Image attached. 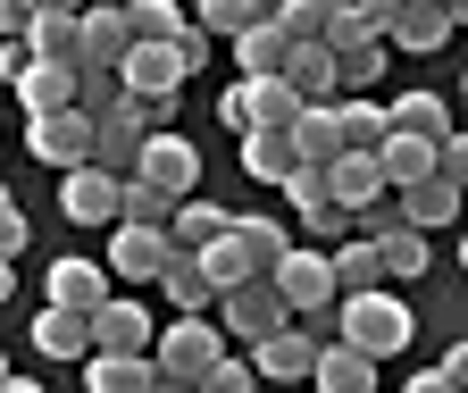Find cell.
Segmentation results:
<instances>
[{
  "instance_id": "obj_15",
  "label": "cell",
  "mask_w": 468,
  "mask_h": 393,
  "mask_svg": "<svg viewBox=\"0 0 468 393\" xmlns=\"http://www.w3.org/2000/svg\"><path fill=\"white\" fill-rule=\"evenodd\" d=\"M393 218H401L410 235H443L452 218H460V185H443V176L410 185V193H393Z\"/></svg>"
},
{
  "instance_id": "obj_53",
  "label": "cell",
  "mask_w": 468,
  "mask_h": 393,
  "mask_svg": "<svg viewBox=\"0 0 468 393\" xmlns=\"http://www.w3.org/2000/svg\"><path fill=\"white\" fill-rule=\"evenodd\" d=\"M427 9H452V17H460V0H427Z\"/></svg>"
},
{
  "instance_id": "obj_26",
  "label": "cell",
  "mask_w": 468,
  "mask_h": 393,
  "mask_svg": "<svg viewBox=\"0 0 468 393\" xmlns=\"http://www.w3.org/2000/svg\"><path fill=\"white\" fill-rule=\"evenodd\" d=\"M76 34H84V68H117V59L134 50L126 9H84V17H76Z\"/></svg>"
},
{
  "instance_id": "obj_3",
  "label": "cell",
  "mask_w": 468,
  "mask_h": 393,
  "mask_svg": "<svg viewBox=\"0 0 468 393\" xmlns=\"http://www.w3.org/2000/svg\"><path fill=\"white\" fill-rule=\"evenodd\" d=\"M209 310H218L209 326L226 335V352H234V344H243V352H251V344H260V335H268V326H284V302L268 293V276H243V285H226V293H218Z\"/></svg>"
},
{
  "instance_id": "obj_10",
  "label": "cell",
  "mask_w": 468,
  "mask_h": 393,
  "mask_svg": "<svg viewBox=\"0 0 468 393\" xmlns=\"http://www.w3.org/2000/svg\"><path fill=\"white\" fill-rule=\"evenodd\" d=\"M460 34V17L452 9H427V0H401L393 9V26H385V50H401V59H435V50Z\"/></svg>"
},
{
  "instance_id": "obj_18",
  "label": "cell",
  "mask_w": 468,
  "mask_h": 393,
  "mask_svg": "<svg viewBox=\"0 0 468 393\" xmlns=\"http://www.w3.org/2000/svg\"><path fill=\"white\" fill-rule=\"evenodd\" d=\"M385 134H419V143H443V134H460V126H452L443 92H401V101H385Z\"/></svg>"
},
{
  "instance_id": "obj_13",
  "label": "cell",
  "mask_w": 468,
  "mask_h": 393,
  "mask_svg": "<svg viewBox=\"0 0 468 393\" xmlns=\"http://www.w3.org/2000/svg\"><path fill=\"white\" fill-rule=\"evenodd\" d=\"M117 185H126V176H101V167L84 159V167L58 176V209H68L76 227H117Z\"/></svg>"
},
{
  "instance_id": "obj_39",
  "label": "cell",
  "mask_w": 468,
  "mask_h": 393,
  "mask_svg": "<svg viewBox=\"0 0 468 393\" xmlns=\"http://www.w3.org/2000/svg\"><path fill=\"white\" fill-rule=\"evenodd\" d=\"M126 101V84H117V68H76V109L84 118H101V109Z\"/></svg>"
},
{
  "instance_id": "obj_2",
  "label": "cell",
  "mask_w": 468,
  "mask_h": 393,
  "mask_svg": "<svg viewBox=\"0 0 468 393\" xmlns=\"http://www.w3.org/2000/svg\"><path fill=\"white\" fill-rule=\"evenodd\" d=\"M218 352H226V335H218L209 318H167V326L151 335L143 360H151L159 377H176V385H201V377L218 368Z\"/></svg>"
},
{
  "instance_id": "obj_52",
  "label": "cell",
  "mask_w": 468,
  "mask_h": 393,
  "mask_svg": "<svg viewBox=\"0 0 468 393\" xmlns=\"http://www.w3.org/2000/svg\"><path fill=\"white\" fill-rule=\"evenodd\" d=\"M9 209H17V193H9V185H0V218H9Z\"/></svg>"
},
{
  "instance_id": "obj_43",
  "label": "cell",
  "mask_w": 468,
  "mask_h": 393,
  "mask_svg": "<svg viewBox=\"0 0 468 393\" xmlns=\"http://www.w3.org/2000/svg\"><path fill=\"white\" fill-rule=\"evenodd\" d=\"M435 176H443V185H460V176H468V143H460V134H443V143H435Z\"/></svg>"
},
{
  "instance_id": "obj_49",
  "label": "cell",
  "mask_w": 468,
  "mask_h": 393,
  "mask_svg": "<svg viewBox=\"0 0 468 393\" xmlns=\"http://www.w3.org/2000/svg\"><path fill=\"white\" fill-rule=\"evenodd\" d=\"M17 293V260H0V302H9Z\"/></svg>"
},
{
  "instance_id": "obj_32",
  "label": "cell",
  "mask_w": 468,
  "mask_h": 393,
  "mask_svg": "<svg viewBox=\"0 0 468 393\" xmlns=\"http://www.w3.org/2000/svg\"><path fill=\"white\" fill-rule=\"evenodd\" d=\"M84 393H151V360H126V352H84Z\"/></svg>"
},
{
  "instance_id": "obj_8",
  "label": "cell",
  "mask_w": 468,
  "mask_h": 393,
  "mask_svg": "<svg viewBox=\"0 0 468 393\" xmlns=\"http://www.w3.org/2000/svg\"><path fill=\"white\" fill-rule=\"evenodd\" d=\"M26 151H34L42 167H58V176H68V167H84V159H92V118H84V109L26 118Z\"/></svg>"
},
{
  "instance_id": "obj_45",
  "label": "cell",
  "mask_w": 468,
  "mask_h": 393,
  "mask_svg": "<svg viewBox=\"0 0 468 393\" xmlns=\"http://www.w3.org/2000/svg\"><path fill=\"white\" fill-rule=\"evenodd\" d=\"M26 26H34V0H0V34L26 42Z\"/></svg>"
},
{
  "instance_id": "obj_34",
  "label": "cell",
  "mask_w": 468,
  "mask_h": 393,
  "mask_svg": "<svg viewBox=\"0 0 468 393\" xmlns=\"http://www.w3.org/2000/svg\"><path fill=\"white\" fill-rule=\"evenodd\" d=\"M284 50H292V42H284L276 26H243V34H234V76H276Z\"/></svg>"
},
{
  "instance_id": "obj_5",
  "label": "cell",
  "mask_w": 468,
  "mask_h": 393,
  "mask_svg": "<svg viewBox=\"0 0 468 393\" xmlns=\"http://www.w3.org/2000/svg\"><path fill=\"white\" fill-rule=\"evenodd\" d=\"M134 185H151V193H167V201H185V193L201 185V151H193L185 134L151 126V134H143V151H134Z\"/></svg>"
},
{
  "instance_id": "obj_38",
  "label": "cell",
  "mask_w": 468,
  "mask_h": 393,
  "mask_svg": "<svg viewBox=\"0 0 468 393\" xmlns=\"http://www.w3.org/2000/svg\"><path fill=\"white\" fill-rule=\"evenodd\" d=\"M117 218H126V227H167V218H176V201L126 176V185H117Z\"/></svg>"
},
{
  "instance_id": "obj_54",
  "label": "cell",
  "mask_w": 468,
  "mask_h": 393,
  "mask_svg": "<svg viewBox=\"0 0 468 393\" xmlns=\"http://www.w3.org/2000/svg\"><path fill=\"white\" fill-rule=\"evenodd\" d=\"M92 9H126V0H92Z\"/></svg>"
},
{
  "instance_id": "obj_19",
  "label": "cell",
  "mask_w": 468,
  "mask_h": 393,
  "mask_svg": "<svg viewBox=\"0 0 468 393\" xmlns=\"http://www.w3.org/2000/svg\"><path fill=\"white\" fill-rule=\"evenodd\" d=\"M234 101H243V126H268V134H284L292 118H302V101H292L276 76H234Z\"/></svg>"
},
{
  "instance_id": "obj_55",
  "label": "cell",
  "mask_w": 468,
  "mask_h": 393,
  "mask_svg": "<svg viewBox=\"0 0 468 393\" xmlns=\"http://www.w3.org/2000/svg\"><path fill=\"white\" fill-rule=\"evenodd\" d=\"M0 385H9V352H0Z\"/></svg>"
},
{
  "instance_id": "obj_9",
  "label": "cell",
  "mask_w": 468,
  "mask_h": 393,
  "mask_svg": "<svg viewBox=\"0 0 468 393\" xmlns=\"http://www.w3.org/2000/svg\"><path fill=\"white\" fill-rule=\"evenodd\" d=\"M167 227H126V218H117V227H109V276H126V285H159V268H167Z\"/></svg>"
},
{
  "instance_id": "obj_48",
  "label": "cell",
  "mask_w": 468,
  "mask_h": 393,
  "mask_svg": "<svg viewBox=\"0 0 468 393\" xmlns=\"http://www.w3.org/2000/svg\"><path fill=\"white\" fill-rule=\"evenodd\" d=\"M34 9H50V17H84L92 0H34Z\"/></svg>"
},
{
  "instance_id": "obj_4",
  "label": "cell",
  "mask_w": 468,
  "mask_h": 393,
  "mask_svg": "<svg viewBox=\"0 0 468 393\" xmlns=\"http://www.w3.org/2000/svg\"><path fill=\"white\" fill-rule=\"evenodd\" d=\"M268 293L284 302V318H310V310H326L335 302V276H326V251L318 243H292L276 268H268Z\"/></svg>"
},
{
  "instance_id": "obj_11",
  "label": "cell",
  "mask_w": 468,
  "mask_h": 393,
  "mask_svg": "<svg viewBox=\"0 0 468 393\" xmlns=\"http://www.w3.org/2000/svg\"><path fill=\"white\" fill-rule=\"evenodd\" d=\"M151 335H159V318H151L143 302H126V293H109V302L92 310V352H126V360H143Z\"/></svg>"
},
{
  "instance_id": "obj_37",
  "label": "cell",
  "mask_w": 468,
  "mask_h": 393,
  "mask_svg": "<svg viewBox=\"0 0 468 393\" xmlns=\"http://www.w3.org/2000/svg\"><path fill=\"white\" fill-rule=\"evenodd\" d=\"M243 26H260V17H251V0H193V34H209V42H234Z\"/></svg>"
},
{
  "instance_id": "obj_22",
  "label": "cell",
  "mask_w": 468,
  "mask_h": 393,
  "mask_svg": "<svg viewBox=\"0 0 468 393\" xmlns=\"http://www.w3.org/2000/svg\"><path fill=\"white\" fill-rule=\"evenodd\" d=\"M26 59H42V68H84V34H76V17L34 9V26H26Z\"/></svg>"
},
{
  "instance_id": "obj_20",
  "label": "cell",
  "mask_w": 468,
  "mask_h": 393,
  "mask_svg": "<svg viewBox=\"0 0 468 393\" xmlns=\"http://www.w3.org/2000/svg\"><path fill=\"white\" fill-rule=\"evenodd\" d=\"M159 285H167V310H176V318H209V302H218V285L201 276V260H193V251H167Z\"/></svg>"
},
{
  "instance_id": "obj_44",
  "label": "cell",
  "mask_w": 468,
  "mask_h": 393,
  "mask_svg": "<svg viewBox=\"0 0 468 393\" xmlns=\"http://www.w3.org/2000/svg\"><path fill=\"white\" fill-rule=\"evenodd\" d=\"M34 243V227H26V209H9V218H0V260H17Z\"/></svg>"
},
{
  "instance_id": "obj_40",
  "label": "cell",
  "mask_w": 468,
  "mask_h": 393,
  "mask_svg": "<svg viewBox=\"0 0 468 393\" xmlns=\"http://www.w3.org/2000/svg\"><path fill=\"white\" fill-rule=\"evenodd\" d=\"M302 235H310V243H343V235H351V209H335V201H302Z\"/></svg>"
},
{
  "instance_id": "obj_14",
  "label": "cell",
  "mask_w": 468,
  "mask_h": 393,
  "mask_svg": "<svg viewBox=\"0 0 468 393\" xmlns=\"http://www.w3.org/2000/svg\"><path fill=\"white\" fill-rule=\"evenodd\" d=\"M101 302H109V268L101 260H50V310L92 318Z\"/></svg>"
},
{
  "instance_id": "obj_21",
  "label": "cell",
  "mask_w": 468,
  "mask_h": 393,
  "mask_svg": "<svg viewBox=\"0 0 468 393\" xmlns=\"http://www.w3.org/2000/svg\"><path fill=\"white\" fill-rule=\"evenodd\" d=\"M310 393H377V360H360L351 344H326L310 360Z\"/></svg>"
},
{
  "instance_id": "obj_30",
  "label": "cell",
  "mask_w": 468,
  "mask_h": 393,
  "mask_svg": "<svg viewBox=\"0 0 468 393\" xmlns=\"http://www.w3.org/2000/svg\"><path fill=\"white\" fill-rule=\"evenodd\" d=\"M335 134H343V151H377L385 143V101L377 92H343L335 101Z\"/></svg>"
},
{
  "instance_id": "obj_42",
  "label": "cell",
  "mask_w": 468,
  "mask_h": 393,
  "mask_svg": "<svg viewBox=\"0 0 468 393\" xmlns=\"http://www.w3.org/2000/svg\"><path fill=\"white\" fill-rule=\"evenodd\" d=\"M276 193H284L292 209H302V201H326V167H302V159H292V176H284Z\"/></svg>"
},
{
  "instance_id": "obj_6",
  "label": "cell",
  "mask_w": 468,
  "mask_h": 393,
  "mask_svg": "<svg viewBox=\"0 0 468 393\" xmlns=\"http://www.w3.org/2000/svg\"><path fill=\"white\" fill-rule=\"evenodd\" d=\"M151 126H159V118H151L143 101L101 109V118H92V167H101V176H134V151H143Z\"/></svg>"
},
{
  "instance_id": "obj_50",
  "label": "cell",
  "mask_w": 468,
  "mask_h": 393,
  "mask_svg": "<svg viewBox=\"0 0 468 393\" xmlns=\"http://www.w3.org/2000/svg\"><path fill=\"white\" fill-rule=\"evenodd\" d=\"M151 393H193V385H176V377H159V368H151Z\"/></svg>"
},
{
  "instance_id": "obj_24",
  "label": "cell",
  "mask_w": 468,
  "mask_h": 393,
  "mask_svg": "<svg viewBox=\"0 0 468 393\" xmlns=\"http://www.w3.org/2000/svg\"><path fill=\"white\" fill-rule=\"evenodd\" d=\"M326 276H335V302H343V293H377V285H385V268H377V243L343 235V243L326 251Z\"/></svg>"
},
{
  "instance_id": "obj_28",
  "label": "cell",
  "mask_w": 468,
  "mask_h": 393,
  "mask_svg": "<svg viewBox=\"0 0 468 393\" xmlns=\"http://www.w3.org/2000/svg\"><path fill=\"white\" fill-rule=\"evenodd\" d=\"M284 143H292V159H302V167H335V159H343V134H335V109H302V118L284 126Z\"/></svg>"
},
{
  "instance_id": "obj_29",
  "label": "cell",
  "mask_w": 468,
  "mask_h": 393,
  "mask_svg": "<svg viewBox=\"0 0 468 393\" xmlns=\"http://www.w3.org/2000/svg\"><path fill=\"white\" fill-rule=\"evenodd\" d=\"M377 268H385V285H410V276H427V268H435V235H410V227L377 235Z\"/></svg>"
},
{
  "instance_id": "obj_51",
  "label": "cell",
  "mask_w": 468,
  "mask_h": 393,
  "mask_svg": "<svg viewBox=\"0 0 468 393\" xmlns=\"http://www.w3.org/2000/svg\"><path fill=\"white\" fill-rule=\"evenodd\" d=\"M0 393H42V385H34V377H9V385H0Z\"/></svg>"
},
{
  "instance_id": "obj_16",
  "label": "cell",
  "mask_w": 468,
  "mask_h": 393,
  "mask_svg": "<svg viewBox=\"0 0 468 393\" xmlns=\"http://www.w3.org/2000/svg\"><path fill=\"white\" fill-rule=\"evenodd\" d=\"M368 159H377L385 193H410V185H427V176H435V143H419V134H385Z\"/></svg>"
},
{
  "instance_id": "obj_47",
  "label": "cell",
  "mask_w": 468,
  "mask_h": 393,
  "mask_svg": "<svg viewBox=\"0 0 468 393\" xmlns=\"http://www.w3.org/2000/svg\"><path fill=\"white\" fill-rule=\"evenodd\" d=\"M410 393H460V377H443V368H427V377H410Z\"/></svg>"
},
{
  "instance_id": "obj_46",
  "label": "cell",
  "mask_w": 468,
  "mask_h": 393,
  "mask_svg": "<svg viewBox=\"0 0 468 393\" xmlns=\"http://www.w3.org/2000/svg\"><path fill=\"white\" fill-rule=\"evenodd\" d=\"M26 68H34V59H26V42H0V76H9V84H17Z\"/></svg>"
},
{
  "instance_id": "obj_33",
  "label": "cell",
  "mask_w": 468,
  "mask_h": 393,
  "mask_svg": "<svg viewBox=\"0 0 468 393\" xmlns=\"http://www.w3.org/2000/svg\"><path fill=\"white\" fill-rule=\"evenodd\" d=\"M234 151H243V176H260V185H284V176H292V143H284V134H268V126L234 134Z\"/></svg>"
},
{
  "instance_id": "obj_31",
  "label": "cell",
  "mask_w": 468,
  "mask_h": 393,
  "mask_svg": "<svg viewBox=\"0 0 468 393\" xmlns=\"http://www.w3.org/2000/svg\"><path fill=\"white\" fill-rule=\"evenodd\" d=\"M226 218H234V209H218V201L185 193V201H176V218H167V243H176V251H201V243H218V235H226Z\"/></svg>"
},
{
  "instance_id": "obj_27",
  "label": "cell",
  "mask_w": 468,
  "mask_h": 393,
  "mask_svg": "<svg viewBox=\"0 0 468 393\" xmlns=\"http://www.w3.org/2000/svg\"><path fill=\"white\" fill-rule=\"evenodd\" d=\"M17 101H26V118H58V109H76V68H26L17 76Z\"/></svg>"
},
{
  "instance_id": "obj_12",
  "label": "cell",
  "mask_w": 468,
  "mask_h": 393,
  "mask_svg": "<svg viewBox=\"0 0 468 393\" xmlns=\"http://www.w3.org/2000/svg\"><path fill=\"white\" fill-rule=\"evenodd\" d=\"M276 84H284L292 101H302V109H335V101H343L326 42H292V50H284V68H276Z\"/></svg>"
},
{
  "instance_id": "obj_7",
  "label": "cell",
  "mask_w": 468,
  "mask_h": 393,
  "mask_svg": "<svg viewBox=\"0 0 468 393\" xmlns=\"http://www.w3.org/2000/svg\"><path fill=\"white\" fill-rule=\"evenodd\" d=\"M310 360H318V344L302 335V318L268 326L260 344H251V377H260V385H310Z\"/></svg>"
},
{
  "instance_id": "obj_17",
  "label": "cell",
  "mask_w": 468,
  "mask_h": 393,
  "mask_svg": "<svg viewBox=\"0 0 468 393\" xmlns=\"http://www.w3.org/2000/svg\"><path fill=\"white\" fill-rule=\"evenodd\" d=\"M326 201H335V209H351V218H360L368 201H385V176H377V159H368V151H343V159L326 167Z\"/></svg>"
},
{
  "instance_id": "obj_41",
  "label": "cell",
  "mask_w": 468,
  "mask_h": 393,
  "mask_svg": "<svg viewBox=\"0 0 468 393\" xmlns=\"http://www.w3.org/2000/svg\"><path fill=\"white\" fill-rule=\"evenodd\" d=\"M193 393H260V377H251V360H234V352H218V368L193 385Z\"/></svg>"
},
{
  "instance_id": "obj_25",
  "label": "cell",
  "mask_w": 468,
  "mask_h": 393,
  "mask_svg": "<svg viewBox=\"0 0 468 393\" xmlns=\"http://www.w3.org/2000/svg\"><path fill=\"white\" fill-rule=\"evenodd\" d=\"M34 352H42V360H84V352H92V318L42 302V318H34Z\"/></svg>"
},
{
  "instance_id": "obj_1",
  "label": "cell",
  "mask_w": 468,
  "mask_h": 393,
  "mask_svg": "<svg viewBox=\"0 0 468 393\" xmlns=\"http://www.w3.org/2000/svg\"><path fill=\"white\" fill-rule=\"evenodd\" d=\"M410 335H419V318H410V302L385 293V285L335 302V344H351L360 360H393V352H410Z\"/></svg>"
},
{
  "instance_id": "obj_36",
  "label": "cell",
  "mask_w": 468,
  "mask_h": 393,
  "mask_svg": "<svg viewBox=\"0 0 468 393\" xmlns=\"http://www.w3.org/2000/svg\"><path fill=\"white\" fill-rule=\"evenodd\" d=\"M343 17V0H284V17H276V34L284 42H318L326 26Z\"/></svg>"
},
{
  "instance_id": "obj_35",
  "label": "cell",
  "mask_w": 468,
  "mask_h": 393,
  "mask_svg": "<svg viewBox=\"0 0 468 393\" xmlns=\"http://www.w3.org/2000/svg\"><path fill=\"white\" fill-rule=\"evenodd\" d=\"M185 26H193V17L176 9V0H126V34H134V42H176Z\"/></svg>"
},
{
  "instance_id": "obj_23",
  "label": "cell",
  "mask_w": 468,
  "mask_h": 393,
  "mask_svg": "<svg viewBox=\"0 0 468 393\" xmlns=\"http://www.w3.org/2000/svg\"><path fill=\"white\" fill-rule=\"evenodd\" d=\"M226 243L243 251V268H251V276H268V268L292 251V235L276 227V218H226Z\"/></svg>"
}]
</instances>
